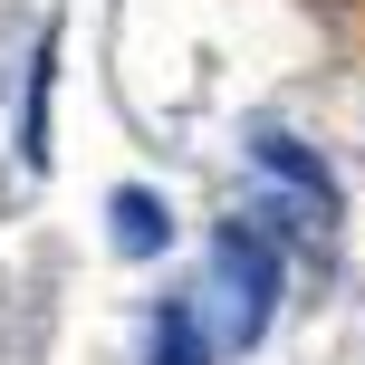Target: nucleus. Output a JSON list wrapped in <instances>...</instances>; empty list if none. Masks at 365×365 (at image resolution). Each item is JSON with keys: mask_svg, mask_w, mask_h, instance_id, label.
Returning a JSON list of instances; mask_svg holds the SVG:
<instances>
[{"mask_svg": "<svg viewBox=\"0 0 365 365\" xmlns=\"http://www.w3.org/2000/svg\"><path fill=\"white\" fill-rule=\"evenodd\" d=\"M250 154H259V173H269L279 192H289V212H279L289 231H298V202H308V221H317V231L336 221V182H327V164H317V154H298L289 135H259Z\"/></svg>", "mask_w": 365, "mask_h": 365, "instance_id": "2", "label": "nucleus"}, {"mask_svg": "<svg viewBox=\"0 0 365 365\" xmlns=\"http://www.w3.org/2000/svg\"><path fill=\"white\" fill-rule=\"evenodd\" d=\"M212 356H250L279 317V250L259 240V221H221L212 259H202V298H192Z\"/></svg>", "mask_w": 365, "mask_h": 365, "instance_id": "1", "label": "nucleus"}, {"mask_svg": "<svg viewBox=\"0 0 365 365\" xmlns=\"http://www.w3.org/2000/svg\"><path fill=\"white\" fill-rule=\"evenodd\" d=\"M145 365H221L212 336H202V317H192V298H164L154 308V356Z\"/></svg>", "mask_w": 365, "mask_h": 365, "instance_id": "3", "label": "nucleus"}, {"mask_svg": "<svg viewBox=\"0 0 365 365\" xmlns=\"http://www.w3.org/2000/svg\"><path fill=\"white\" fill-rule=\"evenodd\" d=\"M106 212H115V250H164V240H173L164 192H145V182H125V192H115Z\"/></svg>", "mask_w": 365, "mask_h": 365, "instance_id": "4", "label": "nucleus"}, {"mask_svg": "<svg viewBox=\"0 0 365 365\" xmlns=\"http://www.w3.org/2000/svg\"><path fill=\"white\" fill-rule=\"evenodd\" d=\"M48 77H58V38H38V58H29V135H19L29 164H48Z\"/></svg>", "mask_w": 365, "mask_h": 365, "instance_id": "5", "label": "nucleus"}]
</instances>
